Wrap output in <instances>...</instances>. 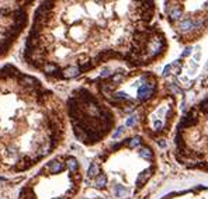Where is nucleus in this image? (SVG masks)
Wrapping results in <instances>:
<instances>
[{
	"label": "nucleus",
	"mask_w": 208,
	"mask_h": 199,
	"mask_svg": "<svg viewBox=\"0 0 208 199\" xmlns=\"http://www.w3.org/2000/svg\"><path fill=\"white\" fill-rule=\"evenodd\" d=\"M134 122H135V116H129L127 121V126H132L134 125Z\"/></svg>",
	"instance_id": "20"
},
{
	"label": "nucleus",
	"mask_w": 208,
	"mask_h": 199,
	"mask_svg": "<svg viewBox=\"0 0 208 199\" xmlns=\"http://www.w3.org/2000/svg\"><path fill=\"white\" fill-rule=\"evenodd\" d=\"M183 14V9L180 6H173L170 10H169V15L173 18V20H179Z\"/></svg>",
	"instance_id": "6"
},
{
	"label": "nucleus",
	"mask_w": 208,
	"mask_h": 199,
	"mask_svg": "<svg viewBox=\"0 0 208 199\" xmlns=\"http://www.w3.org/2000/svg\"><path fill=\"white\" fill-rule=\"evenodd\" d=\"M97 174H99V164L93 163L90 166V168H89V171H87V175L90 178H93V177H97Z\"/></svg>",
	"instance_id": "12"
},
{
	"label": "nucleus",
	"mask_w": 208,
	"mask_h": 199,
	"mask_svg": "<svg viewBox=\"0 0 208 199\" xmlns=\"http://www.w3.org/2000/svg\"><path fill=\"white\" fill-rule=\"evenodd\" d=\"M148 77H149V74H143L142 79H141L142 86L139 87V90H138V98L141 100V101L148 100V98H149L150 95L155 93V90H156V83H155L153 80L146 81V79H148Z\"/></svg>",
	"instance_id": "1"
},
{
	"label": "nucleus",
	"mask_w": 208,
	"mask_h": 199,
	"mask_svg": "<svg viewBox=\"0 0 208 199\" xmlns=\"http://www.w3.org/2000/svg\"><path fill=\"white\" fill-rule=\"evenodd\" d=\"M190 53H191V48H187L186 51L183 52V56H190Z\"/></svg>",
	"instance_id": "23"
},
{
	"label": "nucleus",
	"mask_w": 208,
	"mask_h": 199,
	"mask_svg": "<svg viewBox=\"0 0 208 199\" xmlns=\"http://www.w3.org/2000/svg\"><path fill=\"white\" fill-rule=\"evenodd\" d=\"M27 199H35V196L33 195V196H30V198H27Z\"/></svg>",
	"instance_id": "25"
},
{
	"label": "nucleus",
	"mask_w": 208,
	"mask_h": 199,
	"mask_svg": "<svg viewBox=\"0 0 208 199\" xmlns=\"http://www.w3.org/2000/svg\"><path fill=\"white\" fill-rule=\"evenodd\" d=\"M42 70H44L47 74H52V76H54V74L58 72L59 69H58V66H56V65L51 63V62H47V63H45V66L42 67Z\"/></svg>",
	"instance_id": "9"
},
{
	"label": "nucleus",
	"mask_w": 208,
	"mask_h": 199,
	"mask_svg": "<svg viewBox=\"0 0 208 199\" xmlns=\"http://www.w3.org/2000/svg\"><path fill=\"white\" fill-rule=\"evenodd\" d=\"M150 175H152V168H146L145 171H142L141 175L138 177V180H136V188L143 187V185L146 184V181L150 178Z\"/></svg>",
	"instance_id": "3"
},
{
	"label": "nucleus",
	"mask_w": 208,
	"mask_h": 199,
	"mask_svg": "<svg viewBox=\"0 0 208 199\" xmlns=\"http://www.w3.org/2000/svg\"><path fill=\"white\" fill-rule=\"evenodd\" d=\"M143 6H141V17L143 21H149L153 13V3H142Z\"/></svg>",
	"instance_id": "2"
},
{
	"label": "nucleus",
	"mask_w": 208,
	"mask_h": 199,
	"mask_svg": "<svg viewBox=\"0 0 208 199\" xmlns=\"http://www.w3.org/2000/svg\"><path fill=\"white\" fill-rule=\"evenodd\" d=\"M139 156L142 157V159H146V160H150L153 157V153L150 150L149 147H146V146H142V147L139 149Z\"/></svg>",
	"instance_id": "10"
},
{
	"label": "nucleus",
	"mask_w": 208,
	"mask_h": 199,
	"mask_svg": "<svg viewBox=\"0 0 208 199\" xmlns=\"http://www.w3.org/2000/svg\"><path fill=\"white\" fill-rule=\"evenodd\" d=\"M94 185L97 188H104L107 185V175L106 174H99L96 177V181H94Z\"/></svg>",
	"instance_id": "8"
},
{
	"label": "nucleus",
	"mask_w": 208,
	"mask_h": 199,
	"mask_svg": "<svg viewBox=\"0 0 208 199\" xmlns=\"http://www.w3.org/2000/svg\"><path fill=\"white\" fill-rule=\"evenodd\" d=\"M9 13H11V7H2V9H0V15L6 17Z\"/></svg>",
	"instance_id": "17"
},
{
	"label": "nucleus",
	"mask_w": 208,
	"mask_h": 199,
	"mask_svg": "<svg viewBox=\"0 0 208 199\" xmlns=\"http://www.w3.org/2000/svg\"><path fill=\"white\" fill-rule=\"evenodd\" d=\"M139 143H141V136H135V138H132L131 140H129V139L127 140V145L129 146V147H135Z\"/></svg>",
	"instance_id": "14"
},
{
	"label": "nucleus",
	"mask_w": 208,
	"mask_h": 199,
	"mask_svg": "<svg viewBox=\"0 0 208 199\" xmlns=\"http://www.w3.org/2000/svg\"><path fill=\"white\" fill-rule=\"evenodd\" d=\"M194 28V20L193 18H186L180 22V29L182 31H189V29H193Z\"/></svg>",
	"instance_id": "7"
},
{
	"label": "nucleus",
	"mask_w": 208,
	"mask_h": 199,
	"mask_svg": "<svg viewBox=\"0 0 208 199\" xmlns=\"http://www.w3.org/2000/svg\"><path fill=\"white\" fill-rule=\"evenodd\" d=\"M55 199H61V198H55Z\"/></svg>",
	"instance_id": "26"
},
{
	"label": "nucleus",
	"mask_w": 208,
	"mask_h": 199,
	"mask_svg": "<svg viewBox=\"0 0 208 199\" xmlns=\"http://www.w3.org/2000/svg\"><path fill=\"white\" fill-rule=\"evenodd\" d=\"M115 194H117V196H120V198H127V196L129 195V191H128L125 187H122V185H117V187H115Z\"/></svg>",
	"instance_id": "11"
},
{
	"label": "nucleus",
	"mask_w": 208,
	"mask_h": 199,
	"mask_svg": "<svg viewBox=\"0 0 208 199\" xmlns=\"http://www.w3.org/2000/svg\"><path fill=\"white\" fill-rule=\"evenodd\" d=\"M122 79H124V74H122V73H115V74H113V77H111V83L113 84L120 83V81H122Z\"/></svg>",
	"instance_id": "15"
},
{
	"label": "nucleus",
	"mask_w": 208,
	"mask_h": 199,
	"mask_svg": "<svg viewBox=\"0 0 208 199\" xmlns=\"http://www.w3.org/2000/svg\"><path fill=\"white\" fill-rule=\"evenodd\" d=\"M170 69H172V65H167L166 67L163 69V76H169V72H170Z\"/></svg>",
	"instance_id": "22"
},
{
	"label": "nucleus",
	"mask_w": 208,
	"mask_h": 199,
	"mask_svg": "<svg viewBox=\"0 0 208 199\" xmlns=\"http://www.w3.org/2000/svg\"><path fill=\"white\" fill-rule=\"evenodd\" d=\"M63 163H61V161H51V163L47 166V168L49 171H51L52 174H56V173H61V171L63 170Z\"/></svg>",
	"instance_id": "5"
},
{
	"label": "nucleus",
	"mask_w": 208,
	"mask_h": 199,
	"mask_svg": "<svg viewBox=\"0 0 208 199\" xmlns=\"http://www.w3.org/2000/svg\"><path fill=\"white\" fill-rule=\"evenodd\" d=\"M182 66H183V62H182V60H176L175 63L172 65V67L175 69V73H176V74H179V73H180V70H182Z\"/></svg>",
	"instance_id": "16"
},
{
	"label": "nucleus",
	"mask_w": 208,
	"mask_h": 199,
	"mask_svg": "<svg viewBox=\"0 0 208 199\" xmlns=\"http://www.w3.org/2000/svg\"><path fill=\"white\" fill-rule=\"evenodd\" d=\"M122 132H124V128H118V129H117V130H115V132H114V133H113V138H114V139H117L118 136H120V135L122 133Z\"/></svg>",
	"instance_id": "19"
},
{
	"label": "nucleus",
	"mask_w": 208,
	"mask_h": 199,
	"mask_svg": "<svg viewBox=\"0 0 208 199\" xmlns=\"http://www.w3.org/2000/svg\"><path fill=\"white\" fill-rule=\"evenodd\" d=\"M79 73H82L79 67H76V66H70V67H68V69L62 70V77L63 79H72V77H76Z\"/></svg>",
	"instance_id": "4"
},
{
	"label": "nucleus",
	"mask_w": 208,
	"mask_h": 199,
	"mask_svg": "<svg viewBox=\"0 0 208 199\" xmlns=\"http://www.w3.org/2000/svg\"><path fill=\"white\" fill-rule=\"evenodd\" d=\"M66 164H68V168H69L70 171H76L77 170V161H76V159H73V157H69L68 159V161H66Z\"/></svg>",
	"instance_id": "13"
},
{
	"label": "nucleus",
	"mask_w": 208,
	"mask_h": 199,
	"mask_svg": "<svg viewBox=\"0 0 208 199\" xmlns=\"http://www.w3.org/2000/svg\"><path fill=\"white\" fill-rule=\"evenodd\" d=\"M200 108L204 111V112H208V98H205L204 101L200 104Z\"/></svg>",
	"instance_id": "18"
},
{
	"label": "nucleus",
	"mask_w": 208,
	"mask_h": 199,
	"mask_svg": "<svg viewBox=\"0 0 208 199\" xmlns=\"http://www.w3.org/2000/svg\"><path fill=\"white\" fill-rule=\"evenodd\" d=\"M110 74H111V73H110V70L108 69H104L101 72V74H100V77H103V79H104V77H108Z\"/></svg>",
	"instance_id": "21"
},
{
	"label": "nucleus",
	"mask_w": 208,
	"mask_h": 199,
	"mask_svg": "<svg viewBox=\"0 0 208 199\" xmlns=\"http://www.w3.org/2000/svg\"><path fill=\"white\" fill-rule=\"evenodd\" d=\"M159 146H160V147H164V146H166V142H164V140H159Z\"/></svg>",
	"instance_id": "24"
}]
</instances>
